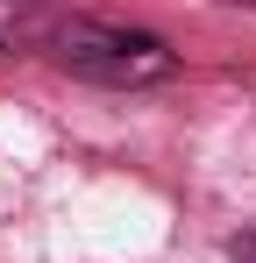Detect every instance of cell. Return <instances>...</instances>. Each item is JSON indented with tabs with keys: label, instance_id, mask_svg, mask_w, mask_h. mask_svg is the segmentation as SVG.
Returning a JSON list of instances; mask_svg holds the SVG:
<instances>
[{
	"label": "cell",
	"instance_id": "1",
	"mask_svg": "<svg viewBox=\"0 0 256 263\" xmlns=\"http://www.w3.org/2000/svg\"><path fill=\"white\" fill-rule=\"evenodd\" d=\"M50 57L85 79V86H114V92H135V86H164L171 71H178V50L164 36H150V29H121V22H57L50 29Z\"/></svg>",
	"mask_w": 256,
	"mask_h": 263
},
{
	"label": "cell",
	"instance_id": "2",
	"mask_svg": "<svg viewBox=\"0 0 256 263\" xmlns=\"http://www.w3.org/2000/svg\"><path fill=\"white\" fill-rule=\"evenodd\" d=\"M228 256H235V263H256V235H235V242H228Z\"/></svg>",
	"mask_w": 256,
	"mask_h": 263
}]
</instances>
